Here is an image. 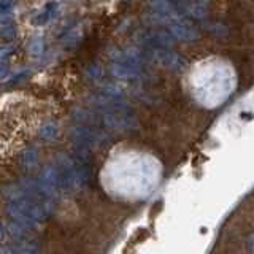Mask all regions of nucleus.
Returning <instances> with one entry per match:
<instances>
[{
    "instance_id": "0eeeda50",
    "label": "nucleus",
    "mask_w": 254,
    "mask_h": 254,
    "mask_svg": "<svg viewBox=\"0 0 254 254\" xmlns=\"http://www.w3.org/2000/svg\"><path fill=\"white\" fill-rule=\"evenodd\" d=\"M43 46H45V43H43V38L42 37H35L34 40H32V43H30V51L32 53H42L43 51Z\"/></svg>"
},
{
    "instance_id": "f257e3e1",
    "label": "nucleus",
    "mask_w": 254,
    "mask_h": 254,
    "mask_svg": "<svg viewBox=\"0 0 254 254\" xmlns=\"http://www.w3.org/2000/svg\"><path fill=\"white\" fill-rule=\"evenodd\" d=\"M164 173V164L153 151L123 145L107 156L99 173V183L113 200L140 203L157 192Z\"/></svg>"
},
{
    "instance_id": "7ed1b4c3",
    "label": "nucleus",
    "mask_w": 254,
    "mask_h": 254,
    "mask_svg": "<svg viewBox=\"0 0 254 254\" xmlns=\"http://www.w3.org/2000/svg\"><path fill=\"white\" fill-rule=\"evenodd\" d=\"M141 42L157 48H169L175 45V38L172 32L167 30H148L141 34Z\"/></svg>"
},
{
    "instance_id": "f03ea898",
    "label": "nucleus",
    "mask_w": 254,
    "mask_h": 254,
    "mask_svg": "<svg viewBox=\"0 0 254 254\" xmlns=\"http://www.w3.org/2000/svg\"><path fill=\"white\" fill-rule=\"evenodd\" d=\"M190 94L205 108H218L235 91L237 78L227 64L219 61L203 62L190 76Z\"/></svg>"
},
{
    "instance_id": "20e7f679",
    "label": "nucleus",
    "mask_w": 254,
    "mask_h": 254,
    "mask_svg": "<svg viewBox=\"0 0 254 254\" xmlns=\"http://www.w3.org/2000/svg\"><path fill=\"white\" fill-rule=\"evenodd\" d=\"M58 11H59L58 2L50 0V2H46L38 11L34 13V16H32V24H34L35 27L46 26L48 22H51L56 18V16H58Z\"/></svg>"
},
{
    "instance_id": "39448f33",
    "label": "nucleus",
    "mask_w": 254,
    "mask_h": 254,
    "mask_svg": "<svg viewBox=\"0 0 254 254\" xmlns=\"http://www.w3.org/2000/svg\"><path fill=\"white\" fill-rule=\"evenodd\" d=\"M14 16V0H0V24H8Z\"/></svg>"
},
{
    "instance_id": "423d86ee",
    "label": "nucleus",
    "mask_w": 254,
    "mask_h": 254,
    "mask_svg": "<svg viewBox=\"0 0 254 254\" xmlns=\"http://www.w3.org/2000/svg\"><path fill=\"white\" fill-rule=\"evenodd\" d=\"M16 35H18V27H16V24L13 21L8 22V24H3V26H0V38L10 42V40L16 38Z\"/></svg>"
},
{
    "instance_id": "6e6552de",
    "label": "nucleus",
    "mask_w": 254,
    "mask_h": 254,
    "mask_svg": "<svg viewBox=\"0 0 254 254\" xmlns=\"http://www.w3.org/2000/svg\"><path fill=\"white\" fill-rule=\"evenodd\" d=\"M10 50H11L10 46H2V48H0V58H3V56H6V54H10Z\"/></svg>"
}]
</instances>
